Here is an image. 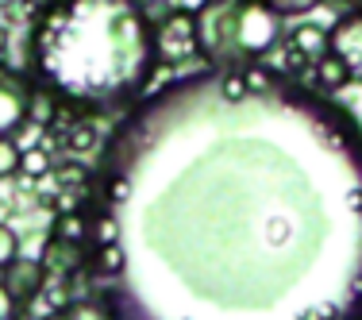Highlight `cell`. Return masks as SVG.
<instances>
[{
    "mask_svg": "<svg viewBox=\"0 0 362 320\" xmlns=\"http://www.w3.org/2000/svg\"><path fill=\"white\" fill-rule=\"evenodd\" d=\"M327 47H332V55L343 58V66L351 70V81H362V8L347 12L327 28Z\"/></svg>",
    "mask_w": 362,
    "mask_h": 320,
    "instance_id": "cell-6",
    "label": "cell"
},
{
    "mask_svg": "<svg viewBox=\"0 0 362 320\" xmlns=\"http://www.w3.org/2000/svg\"><path fill=\"white\" fill-rule=\"evenodd\" d=\"M20 174H28V178H47L50 174V151L47 147H28V151H23Z\"/></svg>",
    "mask_w": 362,
    "mask_h": 320,
    "instance_id": "cell-12",
    "label": "cell"
},
{
    "mask_svg": "<svg viewBox=\"0 0 362 320\" xmlns=\"http://www.w3.org/2000/svg\"><path fill=\"white\" fill-rule=\"evenodd\" d=\"M235 4L239 0H204L197 16V50L204 55V62H212L216 70H243V58L235 47Z\"/></svg>",
    "mask_w": 362,
    "mask_h": 320,
    "instance_id": "cell-1",
    "label": "cell"
},
{
    "mask_svg": "<svg viewBox=\"0 0 362 320\" xmlns=\"http://www.w3.org/2000/svg\"><path fill=\"white\" fill-rule=\"evenodd\" d=\"M243 81H247V93H266L274 77H270V70H266L262 62H247L243 66Z\"/></svg>",
    "mask_w": 362,
    "mask_h": 320,
    "instance_id": "cell-16",
    "label": "cell"
},
{
    "mask_svg": "<svg viewBox=\"0 0 362 320\" xmlns=\"http://www.w3.org/2000/svg\"><path fill=\"white\" fill-rule=\"evenodd\" d=\"M93 270L97 274H119L124 270V251H119V244L112 239V244H100L97 251H93Z\"/></svg>",
    "mask_w": 362,
    "mask_h": 320,
    "instance_id": "cell-10",
    "label": "cell"
},
{
    "mask_svg": "<svg viewBox=\"0 0 362 320\" xmlns=\"http://www.w3.org/2000/svg\"><path fill=\"white\" fill-rule=\"evenodd\" d=\"M266 4H270L281 20H289V16H305V12H313V8H320L324 0H266Z\"/></svg>",
    "mask_w": 362,
    "mask_h": 320,
    "instance_id": "cell-17",
    "label": "cell"
},
{
    "mask_svg": "<svg viewBox=\"0 0 362 320\" xmlns=\"http://www.w3.org/2000/svg\"><path fill=\"white\" fill-rule=\"evenodd\" d=\"M313 77L324 85V89H343V85H351V70L343 66L339 55H332V50H327L320 62L313 66Z\"/></svg>",
    "mask_w": 362,
    "mask_h": 320,
    "instance_id": "cell-9",
    "label": "cell"
},
{
    "mask_svg": "<svg viewBox=\"0 0 362 320\" xmlns=\"http://www.w3.org/2000/svg\"><path fill=\"white\" fill-rule=\"evenodd\" d=\"M220 93H223L228 101H243V97H247L243 70H228V74H223V81H220Z\"/></svg>",
    "mask_w": 362,
    "mask_h": 320,
    "instance_id": "cell-19",
    "label": "cell"
},
{
    "mask_svg": "<svg viewBox=\"0 0 362 320\" xmlns=\"http://www.w3.org/2000/svg\"><path fill=\"white\" fill-rule=\"evenodd\" d=\"M47 278H58V282H70L89 266V251H85V239H66V236H54L42 244V255H39Z\"/></svg>",
    "mask_w": 362,
    "mask_h": 320,
    "instance_id": "cell-5",
    "label": "cell"
},
{
    "mask_svg": "<svg viewBox=\"0 0 362 320\" xmlns=\"http://www.w3.org/2000/svg\"><path fill=\"white\" fill-rule=\"evenodd\" d=\"M0 282H4V290L12 293L16 309H20V305H31V301H35L39 293H42V285H47V270H42L39 258L16 255L12 263L0 270Z\"/></svg>",
    "mask_w": 362,
    "mask_h": 320,
    "instance_id": "cell-7",
    "label": "cell"
},
{
    "mask_svg": "<svg viewBox=\"0 0 362 320\" xmlns=\"http://www.w3.org/2000/svg\"><path fill=\"white\" fill-rule=\"evenodd\" d=\"M42 320H66V313L58 309V313H50V316H42Z\"/></svg>",
    "mask_w": 362,
    "mask_h": 320,
    "instance_id": "cell-26",
    "label": "cell"
},
{
    "mask_svg": "<svg viewBox=\"0 0 362 320\" xmlns=\"http://www.w3.org/2000/svg\"><path fill=\"white\" fill-rule=\"evenodd\" d=\"M70 147L74 151H89V147H97V132H93L89 124H81L77 132H70Z\"/></svg>",
    "mask_w": 362,
    "mask_h": 320,
    "instance_id": "cell-22",
    "label": "cell"
},
{
    "mask_svg": "<svg viewBox=\"0 0 362 320\" xmlns=\"http://www.w3.org/2000/svg\"><path fill=\"white\" fill-rule=\"evenodd\" d=\"M4 55H8V28L0 23V58H4Z\"/></svg>",
    "mask_w": 362,
    "mask_h": 320,
    "instance_id": "cell-25",
    "label": "cell"
},
{
    "mask_svg": "<svg viewBox=\"0 0 362 320\" xmlns=\"http://www.w3.org/2000/svg\"><path fill=\"white\" fill-rule=\"evenodd\" d=\"M278 42H281V16L266 0H239L235 4V47H239L243 66L262 62Z\"/></svg>",
    "mask_w": 362,
    "mask_h": 320,
    "instance_id": "cell-2",
    "label": "cell"
},
{
    "mask_svg": "<svg viewBox=\"0 0 362 320\" xmlns=\"http://www.w3.org/2000/svg\"><path fill=\"white\" fill-rule=\"evenodd\" d=\"M16 255H20V236H16L8 224H0V270H4Z\"/></svg>",
    "mask_w": 362,
    "mask_h": 320,
    "instance_id": "cell-18",
    "label": "cell"
},
{
    "mask_svg": "<svg viewBox=\"0 0 362 320\" xmlns=\"http://www.w3.org/2000/svg\"><path fill=\"white\" fill-rule=\"evenodd\" d=\"M20 162H23V147L12 135H0V181L20 174Z\"/></svg>",
    "mask_w": 362,
    "mask_h": 320,
    "instance_id": "cell-11",
    "label": "cell"
},
{
    "mask_svg": "<svg viewBox=\"0 0 362 320\" xmlns=\"http://www.w3.org/2000/svg\"><path fill=\"white\" fill-rule=\"evenodd\" d=\"M28 120H31V124H39V127H50V120H54V97H50V93L31 89V112H28Z\"/></svg>",
    "mask_w": 362,
    "mask_h": 320,
    "instance_id": "cell-15",
    "label": "cell"
},
{
    "mask_svg": "<svg viewBox=\"0 0 362 320\" xmlns=\"http://www.w3.org/2000/svg\"><path fill=\"white\" fill-rule=\"evenodd\" d=\"M66 320H105L97 305H89V301H70V305H62Z\"/></svg>",
    "mask_w": 362,
    "mask_h": 320,
    "instance_id": "cell-20",
    "label": "cell"
},
{
    "mask_svg": "<svg viewBox=\"0 0 362 320\" xmlns=\"http://www.w3.org/2000/svg\"><path fill=\"white\" fill-rule=\"evenodd\" d=\"M54 178H58V189H66V193H77V189L89 185V170L81 162H62Z\"/></svg>",
    "mask_w": 362,
    "mask_h": 320,
    "instance_id": "cell-13",
    "label": "cell"
},
{
    "mask_svg": "<svg viewBox=\"0 0 362 320\" xmlns=\"http://www.w3.org/2000/svg\"><path fill=\"white\" fill-rule=\"evenodd\" d=\"M50 232H54V236H66V239H85L89 236V224H85L81 212H62Z\"/></svg>",
    "mask_w": 362,
    "mask_h": 320,
    "instance_id": "cell-14",
    "label": "cell"
},
{
    "mask_svg": "<svg viewBox=\"0 0 362 320\" xmlns=\"http://www.w3.org/2000/svg\"><path fill=\"white\" fill-rule=\"evenodd\" d=\"M97 239L100 244H112V239H116V220H112V216H100L97 220Z\"/></svg>",
    "mask_w": 362,
    "mask_h": 320,
    "instance_id": "cell-23",
    "label": "cell"
},
{
    "mask_svg": "<svg viewBox=\"0 0 362 320\" xmlns=\"http://www.w3.org/2000/svg\"><path fill=\"white\" fill-rule=\"evenodd\" d=\"M327 28H320V23H300V28H293L289 35V47H286V58L293 66H305V70H313L316 62L327 55Z\"/></svg>",
    "mask_w": 362,
    "mask_h": 320,
    "instance_id": "cell-8",
    "label": "cell"
},
{
    "mask_svg": "<svg viewBox=\"0 0 362 320\" xmlns=\"http://www.w3.org/2000/svg\"><path fill=\"white\" fill-rule=\"evenodd\" d=\"M16 316V301H12V293L4 290V282H0V320H12Z\"/></svg>",
    "mask_w": 362,
    "mask_h": 320,
    "instance_id": "cell-24",
    "label": "cell"
},
{
    "mask_svg": "<svg viewBox=\"0 0 362 320\" xmlns=\"http://www.w3.org/2000/svg\"><path fill=\"white\" fill-rule=\"evenodd\" d=\"M105 193H108V205H124L127 193H132V181L116 174V178H108V189H105Z\"/></svg>",
    "mask_w": 362,
    "mask_h": 320,
    "instance_id": "cell-21",
    "label": "cell"
},
{
    "mask_svg": "<svg viewBox=\"0 0 362 320\" xmlns=\"http://www.w3.org/2000/svg\"><path fill=\"white\" fill-rule=\"evenodd\" d=\"M31 77L0 62V135H16L31 112Z\"/></svg>",
    "mask_w": 362,
    "mask_h": 320,
    "instance_id": "cell-3",
    "label": "cell"
},
{
    "mask_svg": "<svg viewBox=\"0 0 362 320\" xmlns=\"http://www.w3.org/2000/svg\"><path fill=\"white\" fill-rule=\"evenodd\" d=\"M154 50L166 62H181V58L197 55V16L193 12H170L154 28Z\"/></svg>",
    "mask_w": 362,
    "mask_h": 320,
    "instance_id": "cell-4",
    "label": "cell"
}]
</instances>
